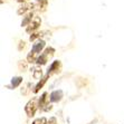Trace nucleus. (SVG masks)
I'll return each instance as SVG.
<instances>
[{
	"label": "nucleus",
	"mask_w": 124,
	"mask_h": 124,
	"mask_svg": "<svg viewBox=\"0 0 124 124\" xmlns=\"http://www.w3.org/2000/svg\"><path fill=\"white\" fill-rule=\"evenodd\" d=\"M49 76H45V77L44 78H41L40 79V82H39V83L37 84V85H36V86H35V90H34V93H38L39 92V90H40V88H43V86L44 85H45V83H46L47 82V78H48Z\"/></svg>",
	"instance_id": "nucleus-13"
},
{
	"label": "nucleus",
	"mask_w": 124,
	"mask_h": 124,
	"mask_svg": "<svg viewBox=\"0 0 124 124\" xmlns=\"http://www.w3.org/2000/svg\"><path fill=\"white\" fill-rule=\"evenodd\" d=\"M61 67H62V64L59 61H55L53 62L52 65L48 67V69H47V76H52L53 74H57V73H59V70H61Z\"/></svg>",
	"instance_id": "nucleus-2"
},
{
	"label": "nucleus",
	"mask_w": 124,
	"mask_h": 124,
	"mask_svg": "<svg viewBox=\"0 0 124 124\" xmlns=\"http://www.w3.org/2000/svg\"><path fill=\"white\" fill-rule=\"evenodd\" d=\"M30 87H31V84H30V83H26V84H25V86L21 88V94H23V95H28L29 91H30Z\"/></svg>",
	"instance_id": "nucleus-15"
},
{
	"label": "nucleus",
	"mask_w": 124,
	"mask_h": 124,
	"mask_svg": "<svg viewBox=\"0 0 124 124\" xmlns=\"http://www.w3.org/2000/svg\"><path fill=\"white\" fill-rule=\"evenodd\" d=\"M47 96H48V94L44 93L39 98V108L40 110H45V106H48V97Z\"/></svg>",
	"instance_id": "nucleus-6"
},
{
	"label": "nucleus",
	"mask_w": 124,
	"mask_h": 124,
	"mask_svg": "<svg viewBox=\"0 0 124 124\" xmlns=\"http://www.w3.org/2000/svg\"><path fill=\"white\" fill-rule=\"evenodd\" d=\"M44 53H45V54H47V55L50 57V56L54 55V53H55V49L52 48V47H48V48L45 49V52H44Z\"/></svg>",
	"instance_id": "nucleus-18"
},
{
	"label": "nucleus",
	"mask_w": 124,
	"mask_h": 124,
	"mask_svg": "<svg viewBox=\"0 0 124 124\" xmlns=\"http://www.w3.org/2000/svg\"><path fill=\"white\" fill-rule=\"evenodd\" d=\"M32 7H35V3H30V2L23 3V6H21L20 8L18 9L17 14H18V15H23V14H25V12H26V11H28V10H30V9H31Z\"/></svg>",
	"instance_id": "nucleus-7"
},
{
	"label": "nucleus",
	"mask_w": 124,
	"mask_h": 124,
	"mask_svg": "<svg viewBox=\"0 0 124 124\" xmlns=\"http://www.w3.org/2000/svg\"><path fill=\"white\" fill-rule=\"evenodd\" d=\"M21 83H23V77H21V76L14 77L11 79V85H10V87H11V88H16V87H18Z\"/></svg>",
	"instance_id": "nucleus-12"
},
{
	"label": "nucleus",
	"mask_w": 124,
	"mask_h": 124,
	"mask_svg": "<svg viewBox=\"0 0 124 124\" xmlns=\"http://www.w3.org/2000/svg\"><path fill=\"white\" fill-rule=\"evenodd\" d=\"M38 107H39V98L34 97L26 104L25 111H26L27 115H28L29 117H32V116L35 115V113H36V111H37Z\"/></svg>",
	"instance_id": "nucleus-1"
},
{
	"label": "nucleus",
	"mask_w": 124,
	"mask_h": 124,
	"mask_svg": "<svg viewBox=\"0 0 124 124\" xmlns=\"http://www.w3.org/2000/svg\"><path fill=\"white\" fill-rule=\"evenodd\" d=\"M55 124H57V123H55Z\"/></svg>",
	"instance_id": "nucleus-22"
},
{
	"label": "nucleus",
	"mask_w": 124,
	"mask_h": 124,
	"mask_svg": "<svg viewBox=\"0 0 124 124\" xmlns=\"http://www.w3.org/2000/svg\"><path fill=\"white\" fill-rule=\"evenodd\" d=\"M40 36H41L40 32H34V34H31V36H30V38H29V39H30V41H35L37 38L40 37Z\"/></svg>",
	"instance_id": "nucleus-19"
},
{
	"label": "nucleus",
	"mask_w": 124,
	"mask_h": 124,
	"mask_svg": "<svg viewBox=\"0 0 124 124\" xmlns=\"http://www.w3.org/2000/svg\"><path fill=\"white\" fill-rule=\"evenodd\" d=\"M35 7H36L38 10L44 11L47 7V0H37V1L35 2Z\"/></svg>",
	"instance_id": "nucleus-11"
},
{
	"label": "nucleus",
	"mask_w": 124,
	"mask_h": 124,
	"mask_svg": "<svg viewBox=\"0 0 124 124\" xmlns=\"http://www.w3.org/2000/svg\"><path fill=\"white\" fill-rule=\"evenodd\" d=\"M19 69H20L21 72H25L27 69V62H25V61L19 62Z\"/></svg>",
	"instance_id": "nucleus-17"
},
{
	"label": "nucleus",
	"mask_w": 124,
	"mask_h": 124,
	"mask_svg": "<svg viewBox=\"0 0 124 124\" xmlns=\"http://www.w3.org/2000/svg\"><path fill=\"white\" fill-rule=\"evenodd\" d=\"M32 124H48V123H47V120L45 117H40V118H36L32 122Z\"/></svg>",
	"instance_id": "nucleus-16"
},
{
	"label": "nucleus",
	"mask_w": 124,
	"mask_h": 124,
	"mask_svg": "<svg viewBox=\"0 0 124 124\" xmlns=\"http://www.w3.org/2000/svg\"><path fill=\"white\" fill-rule=\"evenodd\" d=\"M48 57L49 56L47 55V54H45V53H43L41 55L38 56L37 58V65L38 66H40V65H45V64H47V62H48Z\"/></svg>",
	"instance_id": "nucleus-10"
},
{
	"label": "nucleus",
	"mask_w": 124,
	"mask_h": 124,
	"mask_svg": "<svg viewBox=\"0 0 124 124\" xmlns=\"http://www.w3.org/2000/svg\"><path fill=\"white\" fill-rule=\"evenodd\" d=\"M45 46H46V43H45L44 40H39V41H37L36 44H34L31 50H34L36 54H38V53H40L41 50L45 48Z\"/></svg>",
	"instance_id": "nucleus-5"
},
{
	"label": "nucleus",
	"mask_w": 124,
	"mask_h": 124,
	"mask_svg": "<svg viewBox=\"0 0 124 124\" xmlns=\"http://www.w3.org/2000/svg\"><path fill=\"white\" fill-rule=\"evenodd\" d=\"M32 77L35 79H41V77H43V70H41L40 66H36L32 68Z\"/></svg>",
	"instance_id": "nucleus-8"
},
{
	"label": "nucleus",
	"mask_w": 124,
	"mask_h": 124,
	"mask_svg": "<svg viewBox=\"0 0 124 124\" xmlns=\"http://www.w3.org/2000/svg\"><path fill=\"white\" fill-rule=\"evenodd\" d=\"M18 1H20V2H21V1H25V0H18Z\"/></svg>",
	"instance_id": "nucleus-21"
},
{
	"label": "nucleus",
	"mask_w": 124,
	"mask_h": 124,
	"mask_svg": "<svg viewBox=\"0 0 124 124\" xmlns=\"http://www.w3.org/2000/svg\"><path fill=\"white\" fill-rule=\"evenodd\" d=\"M62 98H63V91L62 90L54 91V92L50 93V96H49V100H50V102H53V103L62 101Z\"/></svg>",
	"instance_id": "nucleus-4"
},
{
	"label": "nucleus",
	"mask_w": 124,
	"mask_h": 124,
	"mask_svg": "<svg viewBox=\"0 0 124 124\" xmlns=\"http://www.w3.org/2000/svg\"><path fill=\"white\" fill-rule=\"evenodd\" d=\"M25 44H26L25 41H20V43H19V47H18V49H19V50H21V49L25 48V46H26Z\"/></svg>",
	"instance_id": "nucleus-20"
},
{
	"label": "nucleus",
	"mask_w": 124,
	"mask_h": 124,
	"mask_svg": "<svg viewBox=\"0 0 124 124\" xmlns=\"http://www.w3.org/2000/svg\"><path fill=\"white\" fill-rule=\"evenodd\" d=\"M40 23H41V20H40V18L39 17H35L34 19H32V21L30 23H29V26L27 27V32H32V31H35L36 29H38L39 28V26H40Z\"/></svg>",
	"instance_id": "nucleus-3"
},
{
	"label": "nucleus",
	"mask_w": 124,
	"mask_h": 124,
	"mask_svg": "<svg viewBox=\"0 0 124 124\" xmlns=\"http://www.w3.org/2000/svg\"><path fill=\"white\" fill-rule=\"evenodd\" d=\"M37 54L34 52V50H31V52L28 54V56H27V62L28 63H35V62H37Z\"/></svg>",
	"instance_id": "nucleus-14"
},
{
	"label": "nucleus",
	"mask_w": 124,
	"mask_h": 124,
	"mask_svg": "<svg viewBox=\"0 0 124 124\" xmlns=\"http://www.w3.org/2000/svg\"><path fill=\"white\" fill-rule=\"evenodd\" d=\"M32 19H34V14H32V12L27 14L26 16H25V18L23 19V21H21V26H23V27L29 26V23L32 21Z\"/></svg>",
	"instance_id": "nucleus-9"
}]
</instances>
